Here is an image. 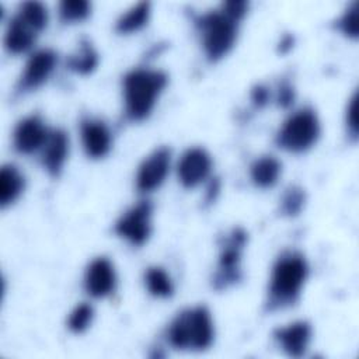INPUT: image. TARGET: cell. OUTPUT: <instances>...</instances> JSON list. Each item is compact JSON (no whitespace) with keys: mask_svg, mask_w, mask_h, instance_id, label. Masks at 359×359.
<instances>
[{"mask_svg":"<svg viewBox=\"0 0 359 359\" xmlns=\"http://www.w3.org/2000/svg\"><path fill=\"white\" fill-rule=\"evenodd\" d=\"M98 65V53L91 42L83 38L74 53L67 57V67L77 74H90Z\"/></svg>","mask_w":359,"mask_h":359,"instance_id":"d6986e66","label":"cell"},{"mask_svg":"<svg viewBox=\"0 0 359 359\" xmlns=\"http://www.w3.org/2000/svg\"><path fill=\"white\" fill-rule=\"evenodd\" d=\"M359 3L353 1L337 21L338 29L348 38H358L359 34Z\"/></svg>","mask_w":359,"mask_h":359,"instance_id":"484cf974","label":"cell"},{"mask_svg":"<svg viewBox=\"0 0 359 359\" xmlns=\"http://www.w3.org/2000/svg\"><path fill=\"white\" fill-rule=\"evenodd\" d=\"M245 243L247 233L243 229H234L226 237L219 255V268L213 278L216 289H226L240 280V261Z\"/></svg>","mask_w":359,"mask_h":359,"instance_id":"8992f818","label":"cell"},{"mask_svg":"<svg viewBox=\"0 0 359 359\" xmlns=\"http://www.w3.org/2000/svg\"><path fill=\"white\" fill-rule=\"evenodd\" d=\"M306 202V194L303 188L292 185L285 189L280 199V212L285 216H296L300 213Z\"/></svg>","mask_w":359,"mask_h":359,"instance_id":"cb8c5ba5","label":"cell"},{"mask_svg":"<svg viewBox=\"0 0 359 359\" xmlns=\"http://www.w3.org/2000/svg\"><path fill=\"white\" fill-rule=\"evenodd\" d=\"M346 126L349 135L356 139L358 137V94L355 93L352 98L349 100L348 108H346Z\"/></svg>","mask_w":359,"mask_h":359,"instance_id":"83f0119b","label":"cell"},{"mask_svg":"<svg viewBox=\"0 0 359 359\" xmlns=\"http://www.w3.org/2000/svg\"><path fill=\"white\" fill-rule=\"evenodd\" d=\"M80 137L86 154L91 158H102L111 150L112 133L101 119H83L80 123Z\"/></svg>","mask_w":359,"mask_h":359,"instance_id":"7c38bea8","label":"cell"},{"mask_svg":"<svg viewBox=\"0 0 359 359\" xmlns=\"http://www.w3.org/2000/svg\"><path fill=\"white\" fill-rule=\"evenodd\" d=\"M307 275L309 265L300 252L285 251L280 254L271 271L266 307L278 310L296 303Z\"/></svg>","mask_w":359,"mask_h":359,"instance_id":"6da1fadb","label":"cell"},{"mask_svg":"<svg viewBox=\"0 0 359 359\" xmlns=\"http://www.w3.org/2000/svg\"><path fill=\"white\" fill-rule=\"evenodd\" d=\"M282 172L280 161L273 156H262L257 158L250 167V177L255 187L271 188L273 187Z\"/></svg>","mask_w":359,"mask_h":359,"instance_id":"e0dca14e","label":"cell"},{"mask_svg":"<svg viewBox=\"0 0 359 359\" xmlns=\"http://www.w3.org/2000/svg\"><path fill=\"white\" fill-rule=\"evenodd\" d=\"M206 57L216 62L226 56L237 38V22L227 18L220 10L209 11L196 20Z\"/></svg>","mask_w":359,"mask_h":359,"instance_id":"277c9868","label":"cell"},{"mask_svg":"<svg viewBox=\"0 0 359 359\" xmlns=\"http://www.w3.org/2000/svg\"><path fill=\"white\" fill-rule=\"evenodd\" d=\"M213 320L203 306L178 313L167 330V339L177 349H206L213 342Z\"/></svg>","mask_w":359,"mask_h":359,"instance_id":"3957f363","label":"cell"},{"mask_svg":"<svg viewBox=\"0 0 359 359\" xmlns=\"http://www.w3.org/2000/svg\"><path fill=\"white\" fill-rule=\"evenodd\" d=\"M38 35L39 32L32 25H29L24 18L15 14L7 25L4 46L10 53H25L34 46Z\"/></svg>","mask_w":359,"mask_h":359,"instance_id":"2e32d148","label":"cell"},{"mask_svg":"<svg viewBox=\"0 0 359 359\" xmlns=\"http://www.w3.org/2000/svg\"><path fill=\"white\" fill-rule=\"evenodd\" d=\"M320 130V121L314 109L302 108L283 122L276 135V143L283 150L302 153L317 142Z\"/></svg>","mask_w":359,"mask_h":359,"instance_id":"5b68a950","label":"cell"},{"mask_svg":"<svg viewBox=\"0 0 359 359\" xmlns=\"http://www.w3.org/2000/svg\"><path fill=\"white\" fill-rule=\"evenodd\" d=\"M116 286V273L112 262L105 257L93 259L84 273V289L95 297L102 299L109 296Z\"/></svg>","mask_w":359,"mask_h":359,"instance_id":"8fae6325","label":"cell"},{"mask_svg":"<svg viewBox=\"0 0 359 359\" xmlns=\"http://www.w3.org/2000/svg\"><path fill=\"white\" fill-rule=\"evenodd\" d=\"M57 63V55L52 49H39L34 52L25 63L18 81L20 91H31L41 87L52 74Z\"/></svg>","mask_w":359,"mask_h":359,"instance_id":"9c48e42d","label":"cell"},{"mask_svg":"<svg viewBox=\"0 0 359 359\" xmlns=\"http://www.w3.org/2000/svg\"><path fill=\"white\" fill-rule=\"evenodd\" d=\"M21 18H24L29 25H32L38 32H42L48 25V8L45 4L39 1H25L20 6L18 13Z\"/></svg>","mask_w":359,"mask_h":359,"instance_id":"7402d4cb","label":"cell"},{"mask_svg":"<svg viewBox=\"0 0 359 359\" xmlns=\"http://www.w3.org/2000/svg\"><path fill=\"white\" fill-rule=\"evenodd\" d=\"M93 318H94L93 306L88 303H80L72 310V313L67 318V327L72 332L80 334V332H84L90 327Z\"/></svg>","mask_w":359,"mask_h":359,"instance_id":"d4e9b609","label":"cell"},{"mask_svg":"<svg viewBox=\"0 0 359 359\" xmlns=\"http://www.w3.org/2000/svg\"><path fill=\"white\" fill-rule=\"evenodd\" d=\"M69 156V136L63 129L49 132L41 149V163L52 177H57Z\"/></svg>","mask_w":359,"mask_h":359,"instance_id":"5bb4252c","label":"cell"},{"mask_svg":"<svg viewBox=\"0 0 359 359\" xmlns=\"http://www.w3.org/2000/svg\"><path fill=\"white\" fill-rule=\"evenodd\" d=\"M50 130L45 126L43 121L38 115H31L21 119L13 135L14 147L18 153L31 154L36 150H41L45 144Z\"/></svg>","mask_w":359,"mask_h":359,"instance_id":"4fadbf2b","label":"cell"},{"mask_svg":"<svg viewBox=\"0 0 359 359\" xmlns=\"http://www.w3.org/2000/svg\"><path fill=\"white\" fill-rule=\"evenodd\" d=\"M220 11L230 18L231 21L237 22L247 14L248 11V3L244 0H231V1H224L220 7Z\"/></svg>","mask_w":359,"mask_h":359,"instance_id":"4316f807","label":"cell"},{"mask_svg":"<svg viewBox=\"0 0 359 359\" xmlns=\"http://www.w3.org/2000/svg\"><path fill=\"white\" fill-rule=\"evenodd\" d=\"M276 101H278V105L282 107V108H289L293 104V101H294V90H293V87L287 81H283V83L279 84Z\"/></svg>","mask_w":359,"mask_h":359,"instance_id":"f1b7e54d","label":"cell"},{"mask_svg":"<svg viewBox=\"0 0 359 359\" xmlns=\"http://www.w3.org/2000/svg\"><path fill=\"white\" fill-rule=\"evenodd\" d=\"M144 283L149 293L154 297H170L174 292V285L170 275L160 266H150L144 273Z\"/></svg>","mask_w":359,"mask_h":359,"instance_id":"44dd1931","label":"cell"},{"mask_svg":"<svg viewBox=\"0 0 359 359\" xmlns=\"http://www.w3.org/2000/svg\"><path fill=\"white\" fill-rule=\"evenodd\" d=\"M268 100H269V90L265 86L258 84L251 90V101L255 107L258 108L264 107L268 102Z\"/></svg>","mask_w":359,"mask_h":359,"instance_id":"f546056e","label":"cell"},{"mask_svg":"<svg viewBox=\"0 0 359 359\" xmlns=\"http://www.w3.org/2000/svg\"><path fill=\"white\" fill-rule=\"evenodd\" d=\"M151 203L140 201L129 208L115 223V231L133 245H142L151 233Z\"/></svg>","mask_w":359,"mask_h":359,"instance_id":"52a82bcc","label":"cell"},{"mask_svg":"<svg viewBox=\"0 0 359 359\" xmlns=\"http://www.w3.org/2000/svg\"><path fill=\"white\" fill-rule=\"evenodd\" d=\"M273 337L289 356L300 358L309 348L311 339V327L307 321H294L275 330Z\"/></svg>","mask_w":359,"mask_h":359,"instance_id":"9a60e30c","label":"cell"},{"mask_svg":"<svg viewBox=\"0 0 359 359\" xmlns=\"http://www.w3.org/2000/svg\"><path fill=\"white\" fill-rule=\"evenodd\" d=\"M150 17V3L142 1L130 7L116 21V31L121 34H132L142 29Z\"/></svg>","mask_w":359,"mask_h":359,"instance_id":"ffe728a7","label":"cell"},{"mask_svg":"<svg viewBox=\"0 0 359 359\" xmlns=\"http://www.w3.org/2000/svg\"><path fill=\"white\" fill-rule=\"evenodd\" d=\"M212 158L205 149H188L177 165L178 180L185 188H195L202 184L210 174Z\"/></svg>","mask_w":359,"mask_h":359,"instance_id":"30bf717a","label":"cell"},{"mask_svg":"<svg viewBox=\"0 0 359 359\" xmlns=\"http://www.w3.org/2000/svg\"><path fill=\"white\" fill-rule=\"evenodd\" d=\"M91 13V3L87 0H63L59 3V17L63 22H79Z\"/></svg>","mask_w":359,"mask_h":359,"instance_id":"603a6c76","label":"cell"},{"mask_svg":"<svg viewBox=\"0 0 359 359\" xmlns=\"http://www.w3.org/2000/svg\"><path fill=\"white\" fill-rule=\"evenodd\" d=\"M279 45H280V46H279L280 52H286L287 49H290V48L293 46V38L287 35V36H285V38L280 41Z\"/></svg>","mask_w":359,"mask_h":359,"instance_id":"1f68e13d","label":"cell"},{"mask_svg":"<svg viewBox=\"0 0 359 359\" xmlns=\"http://www.w3.org/2000/svg\"><path fill=\"white\" fill-rule=\"evenodd\" d=\"M219 189H220L219 181H217V178H215V180L210 182V187L208 188V192H206V201H208V202H213V201H215V198H216V195H217V192H219Z\"/></svg>","mask_w":359,"mask_h":359,"instance_id":"4dcf8cb0","label":"cell"},{"mask_svg":"<svg viewBox=\"0 0 359 359\" xmlns=\"http://www.w3.org/2000/svg\"><path fill=\"white\" fill-rule=\"evenodd\" d=\"M171 167V150L165 146L151 151L139 165L136 172V188L140 192L157 189L165 180Z\"/></svg>","mask_w":359,"mask_h":359,"instance_id":"ba28073f","label":"cell"},{"mask_svg":"<svg viewBox=\"0 0 359 359\" xmlns=\"http://www.w3.org/2000/svg\"><path fill=\"white\" fill-rule=\"evenodd\" d=\"M24 175L17 167L6 164L0 170V205L4 208L13 203L24 191Z\"/></svg>","mask_w":359,"mask_h":359,"instance_id":"ac0fdd59","label":"cell"},{"mask_svg":"<svg viewBox=\"0 0 359 359\" xmlns=\"http://www.w3.org/2000/svg\"><path fill=\"white\" fill-rule=\"evenodd\" d=\"M167 81V74L160 70L133 69L126 73L122 81L126 116L132 121L147 118L165 88Z\"/></svg>","mask_w":359,"mask_h":359,"instance_id":"7a4b0ae2","label":"cell"}]
</instances>
